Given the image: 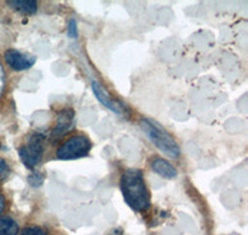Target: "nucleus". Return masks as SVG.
<instances>
[{
	"label": "nucleus",
	"mask_w": 248,
	"mask_h": 235,
	"mask_svg": "<svg viewBox=\"0 0 248 235\" xmlns=\"http://www.w3.org/2000/svg\"><path fill=\"white\" fill-rule=\"evenodd\" d=\"M17 221L10 216H0V235H19Z\"/></svg>",
	"instance_id": "10"
},
{
	"label": "nucleus",
	"mask_w": 248,
	"mask_h": 235,
	"mask_svg": "<svg viewBox=\"0 0 248 235\" xmlns=\"http://www.w3.org/2000/svg\"><path fill=\"white\" fill-rule=\"evenodd\" d=\"M92 148V141L85 134H76L66 139L56 148V157L59 160H77L88 156Z\"/></svg>",
	"instance_id": "4"
},
{
	"label": "nucleus",
	"mask_w": 248,
	"mask_h": 235,
	"mask_svg": "<svg viewBox=\"0 0 248 235\" xmlns=\"http://www.w3.org/2000/svg\"><path fill=\"white\" fill-rule=\"evenodd\" d=\"M6 208V199L4 197V194L0 193V216L3 214V212L5 210Z\"/></svg>",
	"instance_id": "16"
},
{
	"label": "nucleus",
	"mask_w": 248,
	"mask_h": 235,
	"mask_svg": "<svg viewBox=\"0 0 248 235\" xmlns=\"http://www.w3.org/2000/svg\"><path fill=\"white\" fill-rule=\"evenodd\" d=\"M6 4L16 12L26 15H34L39 8V4L35 0H12Z\"/></svg>",
	"instance_id": "9"
},
{
	"label": "nucleus",
	"mask_w": 248,
	"mask_h": 235,
	"mask_svg": "<svg viewBox=\"0 0 248 235\" xmlns=\"http://www.w3.org/2000/svg\"><path fill=\"white\" fill-rule=\"evenodd\" d=\"M29 182L32 187H39V186L43 185L44 182V176L41 174H32L29 176Z\"/></svg>",
	"instance_id": "14"
},
{
	"label": "nucleus",
	"mask_w": 248,
	"mask_h": 235,
	"mask_svg": "<svg viewBox=\"0 0 248 235\" xmlns=\"http://www.w3.org/2000/svg\"><path fill=\"white\" fill-rule=\"evenodd\" d=\"M12 174V167L10 163L6 161L4 157H0V183L6 181Z\"/></svg>",
	"instance_id": "12"
},
{
	"label": "nucleus",
	"mask_w": 248,
	"mask_h": 235,
	"mask_svg": "<svg viewBox=\"0 0 248 235\" xmlns=\"http://www.w3.org/2000/svg\"><path fill=\"white\" fill-rule=\"evenodd\" d=\"M107 235H124V232L121 228H114V229L110 230Z\"/></svg>",
	"instance_id": "17"
},
{
	"label": "nucleus",
	"mask_w": 248,
	"mask_h": 235,
	"mask_svg": "<svg viewBox=\"0 0 248 235\" xmlns=\"http://www.w3.org/2000/svg\"><path fill=\"white\" fill-rule=\"evenodd\" d=\"M121 191L123 198L134 212H147L152 206L150 192L144 175L138 168H129L122 175Z\"/></svg>",
	"instance_id": "1"
},
{
	"label": "nucleus",
	"mask_w": 248,
	"mask_h": 235,
	"mask_svg": "<svg viewBox=\"0 0 248 235\" xmlns=\"http://www.w3.org/2000/svg\"><path fill=\"white\" fill-rule=\"evenodd\" d=\"M140 126L153 145L159 148L163 154L171 159H178L180 156V146L163 126L155 124L149 119H141Z\"/></svg>",
	"instance_id": "2"
},
{
	"label": "nucleus",
	"mask_w": 248,
	"mask_h": 235,
	"mask_svg": "<svg viewBox=\"0 0 248 235\" xmlns=\"http://www.w3.org/2000/svg\"><path fill=\"white\" fill-rule=\"evenodd\" d=\"M46 135L35 132L28 136L25 143L19 147V156L28 168H35L43 161L45 152Z\"/></svg>",
	"instance_id": "3"
},
{
	"label": "nucleus",
	"mask_w": 248,
	"mask_h": 235,
	"mask_svg": "<svg viewBox=\"0 0 248 235\" xmlns=\"http://www.w3.org/2000/svg\"><path fill=\"white\" fill-rule=\"evenodd\" d=\"M6 89V73L3 65L0 63V99L3 98L4 93Z\"/></svg>",
	"instance_id": "13"
},
{
	"label": "nucleus",
	"mask_w": 248,
	"mask_h": 235,
	"mask_svg": "<svg viewBox=\"0 0 248 235\" xmlns=\"http://www.w3.org/2000/svg\"><path fill=\"white\" fill-rule=\"evenodd\" d=\"M77 34H78V31H77L76 20H71L70 24H68V36L75 39V37H77Z\"/></svg>",
	"instance_id": "15"
},
{
	"label": "nucleus",
	"mask_w": 248,
	"mask_h": 235,
	"mask_svg": "<svg viewBox=\"0 0 248 235\" xmlns=\"http://www.w3.org/2000/svg\"><path fill=\"white\" fill-rule=\"evenodd\" d=\"M4 61L8 67L16 72H21V71L30 70L36 63V57L20 52L15 48H9L4 53Z\"/></svg>",
	"instance_id": "5"
},
{
	"label": "nucleus",
	"mask_w": 248,
	"mask_h": 235,
	"mask_svg": "<svg viewBox=\"0 0 248 235\" xmlns=\"http://www.w3.org/2000/svg\"><path fill=\"white\" fill-rule=\"evenodd\" d=\"M75 126V112L71 108H65L60 110L54 124V129L51 132V136L54 139L63 136L68 132L74 129Z\"/></svg>",
	"instance_id": "6"
},
{
	"label": "nucleus",
	"mask_w": 248,
	"mask_h": 235,
	"mask_svg": "<svg viewBox=\"0 0 248 235\" xmlns=\"http://www.w3.org/2000/svg\"><path fill=\"white\" fill-rule=\"evenodd\" d=\"M19 235H50V233L40 225H28L21 229Z\"/></svg>",
	"instance_id": "11"
},
{
	"label": "nucleus",
	"mask_w": 248,
	"mask_h": 235,
	"mask_svg": "<svg viewBox=\"0 0 248 235\" xmlns=\"http://www.w3.org/2000/svg\"><path fill=\"white\" fill-rule=\"evenodd\" d=\"M92 89L96 94V98L101 102L106 108H108L109 110H112L113 113H116V114H123L125 112V106L122 105L117 99H114L110 94H108L107 90L105 88L102 87V84H99L98 82H93L92 83Z\"/></svg>",
	"instance_id": "7"
},
{
	"label": "nucleus",
	"mask_w": 248,
	"mask_h": 235,
	"mask_svg": "<svg viewBox=\"0 0 248 235\" xmlns=\"http://www.w3.org/2000/svg\"><path fill=\"white\" fill-rule=\"evenodd\" d=\"M150 167H152V170L154 171L155 174L167 179H172L178 176L176 168L169 161L161 159V157H155V159H153L152 162H150Z\"/></svg>",
	"instance_id": "8"
}]
</instances>
